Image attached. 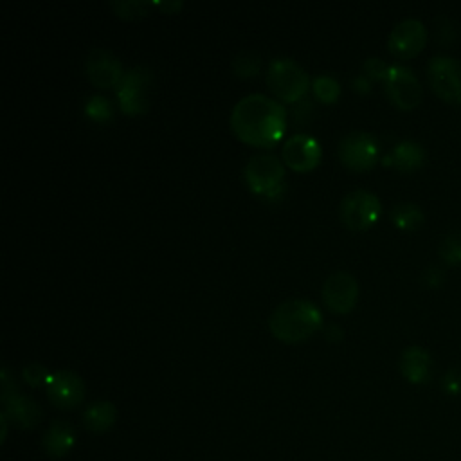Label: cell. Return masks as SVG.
Wrapping results in <instances>:
<instances>
[{"label": "cell", "mask_w": 461, "mask_h": 461, "mask_svg": "<svg viewBox=\"0 0 461 461\" xmlns=\"http://www.w3.org/2000/svg\"><path fill=\"white\" fill-rule=\"evenodd\" d=\"M445 393L452 394V396H457L461 394V367H452L445 373L443 376V382H441Z\"/></svg>", "instance_id": "83f0119b"}, {"label": "cell", "mask_w": 461, "mask_h": 461, "mask_svg": "<svg viewBox=\"0 0 461 461\" xmlns=\"http://www.w3.org/2000/svg\"><path fill=\"white\" fill-rule=\"evenodd\" d=\"M0 421H2V441H5V436H7V416H5V412L0 414Z\"/></svg>", "instance_id": "d6a6232c"}, {"label": "cell", "mask_w": 461, "mask_h": 461, "mask_svg": "<svg viewBox=\"0 0 461 461\" xmlns=\"http://www.w3.org/2000/svg\"><path fill=\"white\" fill-rule=\"evenodd\" d=\"M387 68H389V65L387 63H384L380 58H376V56H369L366 61H364V65H362V70H364V74L369 77V79H382L384 81V77H385V74H387Z\"/></svg>", "instance_id": "4316f807"}, {"label": "cell", "mask_w": 461, "mask_h": 461, "mask_svg": "<svg viewBox=\"0 0 461 461\" xmlns=\"http://www.w3.org/2000/svg\"><path fill=\"white\" fill-rule=\"evenodd\" d=\"M74 443H76V432L72 425L65 420L52 421L41 439V447L45 454L52 459L65 457L74 448Z\"/></svg>", "instance_id": "2e32d148"}, {"label": "cell", "mask_w": 461, "mask_h": 461, "mask_svg": "<svg viewBox=\"0 0 461 461\" xmlns=\"http://www.w3.org/2000/svg\"><path fill=\"white\" fill-rule=\"evenodd\" d=\"M351 85H353V88H355L357 92H362V94H364V92L369 90V77H367L366 74H358V76L353 77Z\"/></svg>", "instance_id": "4dcf8cb0"}, {"label": "cell", "mask_w": 461, "mask_h": 461, "mask_svg": "<svg viewBox=\"0 0 461 461\" xmlns=\"http://www.w3.org/2000/svg\"><path fill=\"white\" fill-rule=\"evenodd\" d=\"M153 5H157L160 11L166 13H175L182 7V0H167V2H153Z\"/></svg>", "instance_id": "1f68e13d"}, {"label": "cell", "mask_w": 461, "mask_h": 461, "mask_svg": "<svg viewBox=\"0 0 461 461\" xmlns=\"http://www.w3.org/2000/svg\"><path fill=\"white\" fill-rule=\"evenodd\" d=\"M400 371L409 382L421 384L430 376L432 358L423 348L409 346L400 355Z\"/></svg>", "instance_id": "e0dca14e"}, {"label": "cell", "mask_w": 461, "mask_h": 461, "mask_svg": "<svg viewBox=\"0 0 461 461\" xmlns=\"http://www.w3.org/2000/svg\"><path fill=\"white\" fill-rule=\"evenodd\" d=\"M45 391L50 403L58 409L77 407L85 398L83 378L72 369H59L50 373Z\"/></svg>", "instance_id": "8fae6325"}, {"label": "cell", "mask_w": 461, "mask_h": 461, "mask_svg": "<svg viewBox=\"0 0 461 461\" xmlns=\"http://www.w3.org/2000/svg\"><path fill=\"white\" fill-rule=\"evenodd\" d=\"M391 220L402 230H416L423 223L425 216L416 203L402 202L391 209Z\"/></svg>", "instance_id": "ffe728a7"}, {"label": "cell", "mask_w": 461, "mask_h": 461, "mask_svg": "<svg viewBox=\"0 0 461 461\" xmlns=\"http://www.w3.org/2000/svg\"><path fill=\"white\" fill-rule=\"evenodd\" d=\"M261 67V58L254 50H241L232 59V70L240 77L256 76Z\"/></svg>", "instance_id": "7402d4cb"}, {"label": "cell", "mask_w": 461, "mask_h": 461, "mask_svg": "<svg viewBox=\"0 0 461 461\" xmlns=\"http://www.w3.org/2000/svg\"><path fill=\"white\" fill-rule=\"evenodd\" d=\"M427 40V31L421 20L418 18H403L400 20L389 32L387 47L396 58H412L418 54Z\"/></svg>", "instance_id": "7c38bea8"}, {"label": "cell", "mask_w": 461, "mask_h": 461, "mask_svg": "<svg viewBox=\"0 0 461 461\" xmlns=\"http://www.w3.org/2000/svg\"><path fill=\"white\" fill-rule=\"evenodd\" d=\"M439 256L447 261V263H461V232L459 230H452L450 234H447L439 245Z\"/></svg>", "instance_id": "d4e9b609"}, {"label": "cell", "mask_w": 461, "mask_h": 461, "mask_svg": "<svg viewBox=\"0 0 461 461\" xmlns=\"http://www.w3.org/2000/svg\"><path fill=\"white\" fill-rule=\"evenodd\" d=\"M322 301L335 313L349 312L358 297V283L348 270L331 272L322 283Z\"/></svg>", "instance_id": "30bf717a"}, {"label": "cell", "mask_w": 461, "mask_h": 461, "mask_svg": "<svg viewBox=\"0 0 461 461\" xmlns=\"http://www.w3.org/2000/svg\"><path fill=\"white\" fill-rule=\"evenodd\" d=\"M153 85V72L146 65H135L124 72L117 85L119 108L128 115L142 113L148 108Z\"/></svg>", "instance_id": "277c9868"}, {"label": "cell", "mask_w": 461, "mask_h": 461, "mask_svg": "<svg viewBox=\"0 0 461 461\" xmlns=\"http://www.w3.org/2000/svg\"><path fill=\"white\" fill-rule=\"evenodd\" d=\"M385 164L394 166L402 173H411L425 162V149L420 142L405 139L394 144L391 153L384 158Z\"/></svg>", "instance_id": "ac0fdd59"}, {"label": "cell", "mask_w": 461, "mask_h": 461, "mask_svg": "<svg viewBox=\"0 0 461 461\" xmlns=\"http://www.w3.org/2000/svg\"><path fill=\"white\" fill-rule=\"evenodd\" d=\"M321 324V310L310 299L303 297L281 301L268 317L272 335L285 342H299L315 333Z\"/></svg>", "instance_id": "7a4b0ae2"}, {"label": "cell", "mask_w": 461, "mask_h": 461, "mask_svg": "<svg viewBox=\"0 0 461 461\" xmlns=\"http://www.w3.org/2000/svg\"><path fill=\"white\" fill-rule=\"evenodd\" d=\"M384 88L389 99L403 110L414 108L421 101V85L416 74L405 65H389L384 77Z\"/></svg>", "instance_id": "9c48e42d"}, {"label": "cell", "mask_w": 461, "mask_h": 461, "mask_svg": "<svg viewBox=\"0 0 461 461\" xmlns=\"http://www.w3.org/2000/svg\"><path fill=\"white\" fill-rule=\"evenodd\" d=\"M312 90L321 103H335L340 95V83L330 74H319L312 81Z\"/></svg>", "instance_id": "44dd1931"}, {"label": "cell", "mask_w": 461, "mask_h": 461, "mask_svg": "<svg viewBox=\"0 0 461 461\" xmlns=\"http://www.w3.org/2000/svg\"><path fill=\"white\" fill-rule=\"evenodd\" d=\"M4 412L22 429H34L41 421V407L38 402L20 391L2 398Z\"/></svg>", "instance_id": "9a60e30c"}, {"label": "cell", "mask_w": 461, "mask_h": 461, "mask_svg": "<svg viewBox=\"0 0 461 461\" xmlns=\"http://www.w3.org/2000/svg\"><path fill=\"white\" fill-rule=\"evenodd\" d=\"M425 281H427L430 286L441 285V281H443V270H441L439 267H430V268L425 272Z\"/></svg>", "instance_id": "f1b7e54d"}, {"label": "cell", "mask_w": 461, "mask_h": 461, "mask_svg": "<svg viewBox=\"0 0 461 461\" xmlns=\"http://www.w3.org/2000/svg\"><path fill=\"white\" fill-rule=\"evenodd\" d=\"M108 5L115 11V14H119L121 18H140L148 14V9L153 5L151 2H144V0H110Z\"/></svg>", "instance_id": "603a6c76"}, {"label": "cell", "mask_w": 461, "mask_h": 461, "mask_svg": "<svg viewBox=\"0 0 461 461\" xmlns=\"http://www.w3.org/2000/svg\"><path fill=\"white\" fill-rule=\"evenodd\" d=\"M380 198L367 189L349 191L339 205V216L342 223L351 230L369 229L380 216Z\"/></svg>", "instance_id": "5b68a950"}, {"label": "cell", "mask_w": 461, "mask_h": 461, "mask_svg": "<svg viewBox=\"0 0 461 461\" xmlns=\"http://www.w3.org/2000/svg\"><path fill=\"white\" fill-rule=\"evenodd\" d=\"M115 420H117V409L108 400L94 402L83 411V425L95 434L110 430Z\"/></svg>", "instance_id": "d6986e66"}, {"label": "cell", "mask_w": 461, "mask_h": 461, "mask_svg": "<svg viewBox=\"0 0 461 461\" xmlns=\"http://www.w3.org/2000/svg\"><path fill=\"white\" fill-rule=\"evenodd\" d=\"M281 155L285 164L294 171H310L319 164L322 149L317 139L304 133H294L283 142Z\"/></svg>", "instance_id": "4fadbf2b"}, {"label": "cell", "mask_w": 461, "mask_h": 461, "mask_svg": "<svg viewBox=\"0 0 461 461\" xmlns=\"http://www.w3.org/2000/svg\"><path fill=\"white\" fill-rule=\"evenodd\" d=\"M22 376L31 387H41V385H47V382L50 378V373L47 371L45 366H41L38 362H29V364L23 366Z\"/></svg>", "instance_id": "484cf974"}, {"label": "cell", "mask_w": 461, "mask_h": 461, "mask_svg": "<svg viewBox=\"0 0 461 461\" xmlns=\"http://www.w3.org/2000/svg\"><path fill=\"white\" fill-rule=\"evenodd\" d=\"M267 83L268 88L283 101L297 103L304 97L310 77L308 72L292 58L277 56L270 59L268 70H267Z\"/></svg>", "instance_id": "3957f363"}, {"label": "cell", "mask_w": 461, "mask_h": 461, "mask_svg": "<svg viewBox=\"0 0 461 461\" xmlns=\"http://www.w3.org/2000/svg\"><path fill=\"white\" fill-rule=\"evenodd\" d=\"M85 70L92 85L99 88L117 86L124 76L119 58L106 49H92L86 56Z\"/></svg>", "instance_id": "5bb4252c"}, {"label": "cell", "mask_w": 461, "mask_h": 461, "mask_svg": "<svg viewBox=\"0 0 461 461\" xmlns=\"http://www.w3.org/2000/svg\"><path fill=\"white\" fill-rule=\"evenodd\" d=\"M324 335H326V339H328L330 342H339V340L344 337V331H342V328H340L339 324L331 322V324H328V326H326Z\"/></svg>", "instance_id": "f546056e"}, {"label": "cell", "mask_w": 461, "mask_h": 461, "mask_svg": "<svg viewBox=\"0 0 461 461\" xmlns=\"http://www.w3.org/2000/svg\"><path fill=\"white\" fill-rule=\"evenodd\" d=\"M427 77L436 95L461 104V61L447 54L432 56L427 63Z\"/></svg>", "instance_id": "8992f818"}, {"label": "cell", "mask_w": 461, "mask_h": 461, "mask_svg": "<svg viewBox=\"0 0 461 461\" xmlns=\"http://www.w3.org/2000/svg\"><path fill=\"white\" fill-rule=\"evenodd\" d=\"M243 176L247 185L254 193L265 196L267 193H270L272 189L283 184L285 167L276 155L259 153V155H252L247 160L243 167Z\"/></svg>", "instance_id": "ba28073f"}, {"label": "cell", "mask_w": 461, "mask_h": 461, "mask_svg": "<svg viewBox=\"0 0 461 461\" xmlns=\"http://www.w3.org/2000/svg\"><path fill=\"white\" fill-rule=\"evenodd\" d=\"M85 112L90 119H94L97 122H106L112 119V104H110L108 97H104L101 94H94L86 99Z\"/></svg>", "instance_id": "cb8c5ba5"}, {"label": "cell", "mask_w": 461, "mask_h": 461, "mask_svg": "<svg viewBox=\"0 0 461 461\" xmlns=\"http://www.w3.org/2000/svg\"><path fill=\"white\" fill-rule=\"evenodd\" d=\"M286 126L285 106L261 92L243 95L230 110V128L247 144L272 146Z\"/></svg>", "instance_id": "6da1fadb"}, {"label": "cell", "mask_w": 461, "mask_h": 461, "mask_svg": "<svg viewBox=\"0 0 461 461\" xmlns=\"http://www.w3.org/2000/svg\"><path fill=\"white\" fill-rule=\"evenodd\" d=\"M340 162L355 171H364L375 166L378 160V142L367 131H349L340 137L337 144Z\"/></svg>", "instance_id": "52a82bcc"}]
</instances>
